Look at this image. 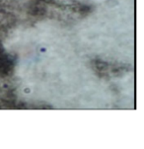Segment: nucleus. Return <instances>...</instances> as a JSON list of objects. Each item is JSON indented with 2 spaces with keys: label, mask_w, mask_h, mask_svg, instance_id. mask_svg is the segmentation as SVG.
I'll use <instances>...</instances> for the list:
<instances>
[{
  "label": "nucleus",
  "mask_w": 144,
  "mask_h": 149,
  "mask_svg": "<svg viewBox=\"0 0 144 149\" xmlns=\"http://www.w3.org/2000/svg\"><path fill=\"white\" fill-rule=\"evenodd\" d=\"M81 1H87V2H95V3H97V2H102L104 0H81Z\"/></svg>",
  "instance_id": "1"
}]
</instances>
